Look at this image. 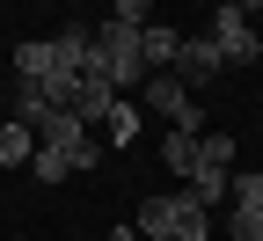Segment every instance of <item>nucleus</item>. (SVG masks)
I'll return each instance as SVG.
<instances>
[{
    "instance_id": "15",
    "label": "nucleus",
    "mask_w": 263,
    "mask_h": 241,
    "mask_svg": "<svg viewBox=\"0 0 263 241\" xmlns=\"http://www.w3.org/2000/svg\"><path fill=\"white\" fill-rule=\"evenodd\" d=\"M29 176H37V183H66L73 168H66V154H59V146H44V139H37V154H29Z\"/></svg>"
},
{
    "instance_id": "4",
    "label": "nucleus",
    "mask_w": 263,
    "mask_h": 241,
    "mask_svg": "<svg viewBox=\"0 0 263 241\" xmlns=\"http://www.w3.org/2000/svg\"><path fill=\"white\" fill-rule=\"evenodd\" d=\"M146 110H161L176 132H205V117H197V95H190L176 73H146Z\"/></svg>"
},
{
    "instance_id": "2",
    "label": "nucleus",
    "mask_w": 263,
    "mask_h": 241,
    "mask_svg": "<svg viewBox=\"0 0 263 241\" xmlns=\"http://www.w3.org/2000/svg\"><path fill=\"white\" fill-rule=\"evenodd\" d=\"M95 66L117 81V95H124V88H146V51H139V29L110 15L103 29H95Z\"/></svg>"
},
{
    "instance_id": "13",
    "label": "nucleus",
    "mask_w": 263,
    "mask_h": 241,
    "mask_svg": "<svg viewBox=\"0 0 263 241\" xmlns=\"http://www.w3.org/2000/svg\"><path fill=\"white\" fill-rule=\"evenodd\" d=\"M103 124H110V146H132V139H139V102H132V95H117Z\"/></svg>"
},
{
    "instance_id": "10",
    "label": "nucleus",
    "mask_w": 263,
    "mask_h": 241,
    "mask_svg": "<svg viewBox=\"0 0 263 241\" xmlns=\"http://www.w3.org/2000/svg\"><path fill=\"white\" fill-rule=\"evenodd\" d=\"M176 44H183V29H168V22H146V29H139L146 73H168V66H176Z\"/></svg>"
},
{
    "instance_id": "11",
    "label": "nucleus",
    "mask_w": 263,
    "mask_h": 241,
    "mask_svg": "<svg viewBox=\"0 0 263 241\" xmlns=\"http://www.w3.org/2000/svg\"><path fill=\"white\" fill-rule=\"evenodd\" d=\"M51 66H59L51 37H22L15 44V81H51Z\"/></svg>"
},
{
    "instance_id": "17",
    "label": "nucleus",
    "mask_w": 263,
    "mask_h": 241,
    "mask_svg": "<svg viewBox=\"0 0 263 241\" xmlns=\"http://www.w3.org/2000/svg\"><path fill=\"white\" fill-rule=\"evenodd\" d=\"M146 8H154V0H110V15L132 22V29H146Z\"/></svg>"
},
{
    "instance_id": "8",
    "label": "nucleus",
    "mask_w": 263,
    "mask_h": 241,
    "mask_svg": "<svg viewBox=\"0 0 263 241\" xmlns=\"http://www.w3.org/2000/svg\"><path fill=\"white\" fill-rule=\"evenodd\" d=\"M227 190H234V161H212L205 139H197V168H190V197L197 205H219Z\"/></svg>"
},
{
    "instance_id": "16",
    "label": "nucleus",
    "mask_w": 263,
    "mask_h": 241,
    "mask_svg": "<svg viewBox=\"0 0 263 241\" xmlns=\"http://www.w3.org/2000/svg\"><path fill=\"white\" fill-rule=\"evenodd\" d=\"M59 154H66V168H95V161H103V139H95V132H73Z\"/></svg>"
},
{
    "instance_id": "14",
    "label": "nucleus",
    "mask_w": 263,
    "mask_h": 241,
    "mask_svg": "<svg viewBox=\"0 0 263 241\" xmlns=\"http://www.w3.org/2000/svg\"><path fill=\"white\" fill-rule=\"evenodd\" d=\"M197 139H205V132H168V139H161V161H168L176 176H190L197 168Z\"/></svg>"
},
{
    "instance_id": "1",
    "label": "nucleus",
    "mask_w": 263,
    "mask_h": 241,
    "mask_svg": "<svg viewBox=\"0 0 263 241\" xmlns=\"http://www.w3.org/2000/svg\"><path fill=\"white\" fill-rule=\"evenodd\" d=\"M132 227H139V241H168V234H212L205 227V205H197L190 190H161V197H139V212H132Z\"/></svg>"
},
{
    "instance_id": "5",
    "label": "nucleus",
    "mask_w": 263,
    "mask_h": 241,
    "mask_svg": "<svg viewBox=\"0 0 263 241\" xmlns=\"http://www.w3.org/2000/svg\"><path fill=\"white\" fill-rule=\"evenodd\" d=\"M168 73H176L183 88H205V81H219V73H227V51L212 44V29H205V37H183V44H176V66H168Z\"/></svg>"
},
{
    "instance_id": "20",
    "label": "nucleus",
    "mask_w": 263,
    "mask_h": 241,
    "mask_svg": "<svg viewBox=\"0 0 263 241\" xmlns=\"http://www.w3.org/2000/svg\"><path fill=\"white\" fill-rule=\"evenodd\" d=\"M205 8H219V0H205Z\"/></svg>"
},
{
    "instance_id": "18",
    "label": "nucleus",
    "mask_w": 263,
    "mask_h": 241,
    "mask_svg": "<svg viewBox=\"0 0 263 241\" xmlns=\"http://www.w3.org/2000/svg\"><path fill=\"white\" fill-rule=\"evenodd\" d=\"M227 8H241V15H249V8H263V0H227Z\"/></svg>"
},
{
    "instance_id": "7",
    "label": "nucleus",
    "mask_w": 263,
    "mask_h": 241,
    "mask_svg": "<svg viewBox=\"0 0 263 241\" xmlns=\"http://www.w3.org/2000/svg\"><path fill=\"white\" fill-rule=\"evenodd\" d=\"M110 102H117V81L103 73V66H88L81 88H73V117H81V124H103V117H110Z\"/></svg>"
},
{
    "instance_id": "9",
    "label": "nucleus",
    "mask_w": 263,
    "mask_h": 241,
    "mask_svg": "<svg viewBox=\"0 0 263 241\" xmlns=\"http://www.w3.org/2000/svg\"><path fill=\"white\" fill-rule=\"evenodd\" d=\"M51 51H59V66L88 73V66H95V29H88V22H66L59 37H51Z\"/></svg>"
},
{
    "instance_id": "3",
    "label": "nucleus",
    "mask_w": 263,
    "mask_h": 241,
    "mask_svg": "<svg viewBox=\"0 0 263 241\" xmlns=\"http://www.w3.org/2000/svg\"><path fill=\"white\" fill-rule=\"evenodd\" d=\"M212 44L227 51V66H256V59H263V37L249 29V15H241V8H227V0L212 8Z\"/></svg>"
},
{
    "instance_id": "6",
    "label": "nucleus",
    "mask_w": 263,
    "mask_h": 241,
    "mask_svg": "<svg viewBox=\"0 0 263 241\" xmlns=\"http://www.w3.org/2000/svg\"><path fill=\"white\" fill-rule=\"evenodd\" d=\"M227 241H263V176H234V219Z\"/></svg>"
},
{
    "instance_id": "12",
    "label": "nucleus",
    "mask_w": 263,
    "mask_h": 241,
    "mask_svg": "<svg viewBox=\"0 0 263 241\" xmlns=\"http://www.w3.org/2000/svg\"><path fill=\"white\" fill-rule=\"evenodd\" d=\"M29 154H37V124H0V168H29Z\"/></svg>"
},
{
    "instance_id": "19",
    "label": "nucleus",
    "mask_w": 263,
    "mask_h": 241,
    "mask_svg": "<svg viewBox=\"0 0 263 241\" xmlns=\"http://www.w3.org/2000/svg\"><path fill=\"white\" fill-rule=\"evenodd\" d=\"M168 241H212V234H168Z\"/></svg>"
}]
</instances>
